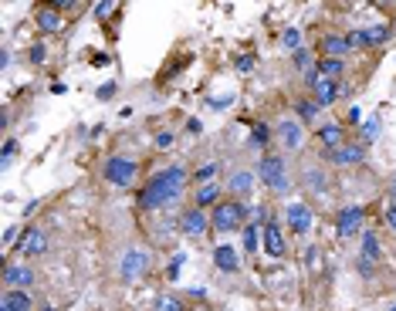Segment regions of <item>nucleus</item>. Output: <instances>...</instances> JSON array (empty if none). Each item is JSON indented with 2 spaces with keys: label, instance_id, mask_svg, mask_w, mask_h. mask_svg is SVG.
<instances>
[{
  "label": "nucleus",
  "instance_id": "f257e3e1",
  "mask_svg": "<svg viewBox=\"0 0 396 311\" xmlns=\"http://www.w3.org/2000/svg\"><path fill=\"white\" fill-rule=\"evenodd\" d=\"M186 180H190V173H186L183 166H166V169L153 173L149 183L139 190V207L166 210V207H173V203H180V196H183V190H186Z\"/></svg>",
  "mask_w": 396,
  "mask_h": 311
},
{
  "label": "nucleus",
  "instance_id": "f03ea898",
  "mask_svg": "<svg viewBox=\"0 0 396 311\" xmlns=\"http://www.w3.org/2000/svg\"><path fill=\"white\" fill-rule=\"evenodd\" d=\"M258 180L271 190V193H288V162L281 153H264L261 162H258Z\"/></svg>",
  "mask_w": 396,
  "mask_h": 311
},
{
  "label": "nucleus",
  "instance_id": "7ed1b4c3",
  "mask_svg": "<svg viewBox=\"0 0 396 311\" xmlns=\"http://www.w3.org/2000/svg\"><path fill=\"white\" fill-rule=\"evenodd\" d=\"M247 207L240 200H220L211 213V227L217 233H231V230H244L247 224Z\"/></svg>",
  "mask_w": 396,
  "mask_h": 311
},
{
  "label": "nucleus",
  "instance_id": "20e7f679",
  "mask_svg": "<svg viewBox=\"0 0 396 311\" xmlns=\"http://www.w3.org/2000/svg\"><path fill=\"white\" fill-rule=\"evenodd\" d=\"M102 176H106V183L119 186V190H129L135 176H139V162L129 159V156H108L102 162Z\"/></svg>",
  "mask_w": 396,
  "mask_h": 311
},
{
  "label": "nucleus",
  "instance_id": "39448f33",
  "mask_svg": "<svg viewBox=\"0 0 396 311\" xmlns=\"http://www.w3.org/2000/svg\"><path fill=\"white\" fill-rule=\"evenodd\" d=\"M149 267H153V258H149V251H142V247H129L122 260H119V278L132 285V281H142L146 274H149Z\"/></svg>",
  "mask_w": 396,
  "mask_h": 311
},
{
  "label": "nucleus",
  "instance_id": "423d86ee",
  "mask_svg": "<svg viewBox=\"0 0 396 311\" xmlns=\"http://www.w3.org/2000/svg\"><path fill=\"white\" fill-rule=\"evenodd\" d=\"M274 139H278V146H281L285 153H298V149L305 146V126H302L298 119L285 115V119L274 126Z\"/></svg>",
  "mask_w": 396,
  "mask_h": 311
},
{
  "label": "nucleus",
  "instance_id": "0eeeda50",
  "mask_svg": "<svg viewBox=\"0 0 396 311\" xmlns=\"http://www.w3.org/2000/svg\"><path fill=\"white\" fill-rule=\"evenodd\" d=\"M352 48H359L356 31H349V34L332 31V34H322V41H318V54H322V58H345Z\"/></svg>",
  "mask_w": 396,
  "mask_h": 311
},
{
  "label": "nucleus",
  "instance_id": "6e6552de",
  "mask_svg": "<svg viewBox=\"0 0 396 311\" xmlns=\"http://www.w3.org/2000/svg\"><path fill=\"white\" fill-rule=\"evenodd\" d=\"M48 247H51V244H48V233L41 230V227H24L21 237H17V247H14V251H17L21 258H41V254H48Z\"/></svg>",
  "mask_w": 396,
  "mask_h": 311
},
{
  "label": "nucleus",
  "instance_id": "1a4fd4ad",
  "mask_svg": "<svg viewBox=\"0 0 396 311\" xmlns=\"http://www.w3.org/2000/svg\"><path fill=\"white\" fill-rule=\"evenodd\" d=\"M366 210L359 207V203H352V207H343L336 213V233L339 237H356V233H363L366 227Z\"/></svg>",
  "mask_w": 396,
  "mask_h": 311
},
{
  "label": "nucleus",
  "instance_id": "9d476101",
  "mask_svg": "<svg viewBox=\"0 0 396 311\" xmlns=\"http://www.w3.org/2000/svg\"><path fill=\"white\" fill-rule=\"evenodd\" d=\"M285 224H288V230L295 233V237H305V233L312 230V224H315V213H312L308 203H288Z\"/></svg>",
  "mask_w": 396,
  "mask_h": 311
},
{
  "label": "nucleus",
  "instance_id": "9b49d317",
  "mask_svg": "<svg viewBox=\"0 0 396 311\" xmlns=\"http://www.w3.org/2000/svg\"><path fill=\"white\" fill-rule=\"evenodd\" d=\"M339 99H343V81H332V78H322V75L312 81V102L318 108H329V105H336Z\"/></svg>",
  "mask_w": 396,
  "mask_h": 311
},
{
  "label": "nucleus",
  "instance_id": "f8f14e48",
  "mask_svg": "<svg viewBox=\"0 0 396 311\" xmlns=\"http://www.w3.org/2000/svg\"><path fill=\"white\" fill-rule=\"evenodd\" d=\"M261 251L267 254V258H285L288 254V247H285V237H281V227L267 217V224L261 227Z\"/></svg>",
  "mask_w": 396,
  "mask_h": 311
},
{
  "label": "nucleus",
  "instance_id": "ddd939ff",
  "mask_svg": "<svg viewBox=\"0 0 396 311\" xmlns=\"http://www.w3.org/2000/svg\"><path fill=\"white\" fill-rule=\"evenodd\" d=\"M207 230H211V217L200 207H190L180 213V233H183V237H193V240H197V237H204Z\"/></svg>",
  "mask_w": 396,
  "mask_h": 311
},
{
  "label": "nucleus",
  "instance_id": "4468645a",
  "mask_svg": "<svg viewBox=\"0 0 396 311\" xmlns=\"http://www.w3.org/2000/svg\"><path fill=\"white\" fill-rule=\"evenodd\" d=\"M34 285V271L27 264H7L3 267V291H27Z\"/></svg>",
  "mask_w": 396,
  "mask_h": 311
},
{
  "label": "nucleus",
  "instance_id": "2eb2a0df",
  "mask_svg": "<svg viewBox=\"0 0 396 311\" xmlns=\"http://www.w3.org/2000/svg\"><path fill=\"white\" fill-rule=\"evenodd\" d=\"M315 139H318V146H322V156H329V153H336V149H343L345 142V129L339 126V122H329V126H322V129L315 132Z\"/></svg>",
  "mask_w": 396,
  "mask_h": 311
},
{
  "label": "nucleus",
  "instance_id": "dca6fc26",
  "mask_svg": "<svg viewBox=\"0 0 396 311\" xmlns=\"http://www.w3.org/2000/svg\"><path fill=\"white\" fill-rule=\"evenodd\" d=\"M332 166H359V162H366V146L363 142H345L343 149H336V153L325 156Z\"/></svg>",
  "mask_w": 396,
  "mask_h": 311
},
{
  "label": "nucleus",
  "instance_id": "f3484780",
  "mask_svg": "<svg viewBox=\"0 0 396 311\" xmlns=\"http://www.w3.org/2000/svg\"><path fill=\"white\" fill-rule=\"evenodd\" d=\"M213 267H217V271H224V274H234V271L240 267L238 247H231V244H220V247H213Z\"/></svg>",
  "mask_w": 396,
  "mask_h": 311
},
{
  "label": "nucleus",
  "instance_id": "a211bd4d",
  "mask_svg": "<svg viewBox=\"0 0 396 311\" xmlns=\"http://www.w3.org/2000/svg\"><path fill=\"white\" fill-rule=\"evenodd\" d=\"M390 34H393V27H390V24H376V27H363V31H356V37H359V48H376V44H386V41H390Z\"/></svg>",
  "mask_w": 396,
  "mask_h": 311
},
{
  "label": "nucleus",
  "instance_id": "6ab92c4d",
  "mask_svg": "<svg viewBox=\"0 0 396 311\" xmlns=\"http://www.w3.org/2000/svg\"><path fill=\"white\" fill-rule=\"evenodd\" d=\"M251 190H254V173L251 169H234L231 180H227V193L231 196H251Z\"/></svg>",
  "mask_w": 396,
  "mask_h": 311
},
{
  "label": "nucleus",
  "instance_id": "aec40b11",
  "mask_svg": "<svg viewBox=\"0 0 396 311\" xmlns=\"http://www.w3.org/2000/svg\"><path fill=\"white\" fill-rule=\"evenodd\" d=\"M0 311H34V298L27 291H3L0 294Z\"/></svg>",
  "mask_w": 396,
  "mask_h": 311
},
{
  "label": "nucleus",
  "instance_id": "412c9836",
  "mask_svg": "<svg viewBox=\"0 0 396 311\" xmlns=\"http://www.w3.org/2000/svg\"><path fill=\"white\" fill-rule=\"evenodd\" d=\"M359 258L372 260V264H379V260H383V240H379V233L372 230V227L363 230V251H359Z\"/></svg>",
  "mask_w": 396,
  "mask_h": 311
},
{
  "label": "nucleus",
  "instance_id": "4be33fe9",
  "mask_svg": "<svg viewBox=\"0 0 396 311\" xmlns=\"http://www.w3.org/2000/svg\"><path fill=\"white\" fill-rule=\"evenodd\" d=\"M224 193V186L220 183H204V186H197V196H193V207H200V210H207V207H217L220 196Z\"/></svg>",
  "mask_w": 396,
  "mask_h": 311
},
{
  "label": "nucleus",
  "instance_id": "5701e85b",
  "mask_svg": "<svg viewBox=\"0 0 396 311\" xmlns=\"http://www.w3.org/2000/svg\"><path fill=\"white\" fill-rule=\"evenodd\" d=\"M302 183H305L315 196H322V193L329 190V176H325V169H318V166H305V169H302Z\"/></svg>",
  "mask_w": 396,
  "mask_h": 311
},
{
  "label": "nucleus",
  "instance_id": "b1692460",
  "mask_svg": "<svg viewBox=\"0 0 396 311\" xmlns=\"http://www.w3.org/2000/svg\"><path fill=\"white\" fill-rule=\"evenodd\" d=\"M315 72L322 78H332V81H343L345 75V58H318Z\"/></svg>",
  "mask_w": 396,
  "mask_h": 311
},
{
  "label": "nucleus",
  "instance_id": "393cba45",
  "mask_svg": "<svg viewBox=\"0 0 396 311\" xmlns=\"http://www.w3.org/2000/svg\"><path fill=\"white\" fill-rule=\"evenodd\" d=\"M34 21H38V31H41V34H58V31H61V14H58L54 7H41Z\"/></svg>",
  "mask_w": 396,
  "mask_h": 311
},
{
  "label": "nucleus",
  "instance_id": "a878e982",
  "mask_svg": "<svg viewBox=\"0 0 396 311\" xmlns=\"http://www.w3.org/2000/svg\"><path fill=\"white\" fill-rule=\"evenodd\" d=\"M271 135H274V132H271V126H267V122H254V126H251V139H247V146H251V149H258V153H267V142H271Z\"/></svg>",
  "mask_w": 396,
  "mask_h": 311
},
{
  "label": "nucleus",
  "instance_id": "bb28decb",
  "mask_svg": "<svg viewBox=\"0 0 396 311\" xmlns=\"http://www.w3.org/2000/svg\"><path fill=\"white\" fill-rule=\"evenodd\" d=\"M318 112H322V108H318L312 99H295V115H298L302 126H315Z\"/></svg>",
  "mask_w": 396,
  "mask_h": 311
},
{
  "label": "nucleus",
  "instance_id": "cd10ccee",
  "mask_svg": "<svg viewBox=\"0 0 396 311\" xmlns=\"http://www.w3.org/2000/svg\"><path fill=\"white\" fill-rule=\"evenodd\" d=\"M379 132H383V119H379V115H370V119L359 126V142L370 149V142H376V139H379Z\"/></svg>",
  "mask_w": 396,
  "mask_h": 311
},
{
  "label": "nucleus",
  "instance_id": "c85d7f7f",
  "mask_svg": "<svg viewBox=\"0 0 396 311\" xmlns=\"http://www.w3.org/2000/svg\"><path fill=\"white\" fill-rule=\"evenodd\" d=\"M291 65H295V72H298V75H312V72H315L312 65H318V61H315V54L308 51V48H302V51L291 54Z\"/></svg>",
  "mask_w": 396,
  "mask_h": 311
},
{
  "label": "nucleus",
  "instance_id": "c756f323",
  "mask_svg": "<svg viewBox=\"0 0 396 311\" xmlns=\"http://www.w3.org/2000/svg\"><path fill=\"white\" fill-rule=\"evenodd\" d=\"M240 237H244V254H254L258 244H261V227H258V224H247V227L240 230Z\"/></svg>",
  "mask_w": 396,
  "mask_h": 311
},
{
  "label": "nucleus",
  "instance_id": "7c9ffc66",
  "mask_svg": "<svg viewBox=\"0 0 396 311\" xmlns=\"http://www.w3.org/2000/svg\"><path fill=\"white\" fill-rule=\"evenodd\" d=\"M281 44L295 54V51H302V48H305V37H302V31H298V27H288V31L281 34Z\"/></svg>",
  "mask_w": 396,
  "mask_h": 311
},
{
  "label": "nucleus",
  "instance_id": "2f4dec72",
  "mask_svg": "<svg viewBox=\"0 0 396 311\" xmlns=\"http://www.w3.org/2000/svg\"><path fill=\"white\" fill-rule=\"evenodd\" d=\"M217 173H220V162H204V166L193 173V180L200 183V186H204V183H217V180H213Z\"/></svg>",
  "mask_w": 396,
  "mask_h": 311
},
{
  "label": "nucleus",
  "instance_id": "473e14b6",
  "mask_svg": "<svg viewBox=\"0 0 396 311\" xmlns=\"http://www.w3.org/2000/svg\"><path fill=\"white\" fill-rule=\"evenodd\" d=\"M153 311H183V301L173 298V294H159L156 301H153Z\"/></svg>",
  "mask_w": 396,
  "mask_h": 311
},
{
  "label": "nucleus",
  "instance_id": "72a5a7b5",
  "mask_svg": "<svg viewBox=\"0 0 396 311\" xmlns=\"http://www.w3.org/2000/svg\"><path fill=\"white\" fill-rule=\"evenodd\" d=\"M183 264H186V251L173 254V260L166 264V278H170V281H176V278H180V271H183Z\"/></svg>",
  "mask_w": 396,
  "mask_h": 311
},
{
  "label": "nucleus",
  "instance_id": "f704fd0d",
  "mask_svg": "<svg viewBox=\"0 0 396 311\" xmlns=\"http://www.w3.org/2000/svg\"><path fill=\"white\" fill-rule=\"evenodd\" d=\"M92 7H95V17H99V21H106V17H112V14L119 10L115 0H99V3H92Z\"/></svg>",
  "mask_w": 396,
  "mask_h": 311
},
{
  "label": "nucleus",
  "instance_id": "c9c22d12",
  "mask_svg": "<svg viewBox=\"0 0 396 311\" xmlns=\"http://www.w3.org/2000/svg\"><path fill=\"white\" fill-rule=\"evenodd\" d=\"M14 156H17V139H3V149H0V166L7 169Z\"/></svg>",
  "mask_w": 396,
  "mask_h": 311
},
{
  "label": "nucleus",
  "instance_id": "e433bc0d",
  "mask_svg": "<svg viewBox=\"0 0 396 311\" xmlns=\"http://www.w3.org/2000/svg\"><path fill=\"white\" fill-rule=\"evenodd\" d=\"M115 95H119V85H115V81H106V85L95 88V99H99V102H112Z\"/></svg>",
  "mask_w": 396,
  "mask_h": 311
},
{
  "label": "nucleus",
  "instance_id": "4c0bfd02",
  "mask_svg": "<svg viewBox=\"0 0 396 311\" xmlns=\"http://www.w3.org/2000/svg\"><path fill=\"white\" fill-rule=\"evenodd\" d=\"M254 61H258V58H254V54L247 51V54H240L238 61H234V68H238V75H247V72H254Z\"/></svg>",
  "mask_w": 396,
  "mask_h": 311
},
{
  "label": "nucleus",
  "instance_id": "58836bf2",
  "mask_svg": "<svg viewBox=\"0 0 396 311\" xmlns=\"http://www.w3.org/2000/svg\"><path fill=\"white\" fill-rule=\"evenodd\" d=\"M305 260H308V267H312V271H318V267L325 264V258H322V247H308V251H305Z\"/></svg>",
  "mask_w": 396,
  "mask_h": 311
},
{
  "label": "nucleus",
  "instance_id": "ea45409f",
  "mask_svg": "<svg viewBox=\"0 0 396 311\" xmlns=\"http://www.w3.org/2000/svg\"><path fill=\"white\" fill-rule=\"evenodd\" d=\"M356 267H359V274H363L366 281H370L372 274H376V264H372V260H366V258H359V260H356Z\"/></svg>",
  "mask_w": 396,
  "mask_h": 311
},
{
  "label": "nucleus",
  "instance_id": "a19ab883",
  "mask_svg": "<svg viewBox=\"0 0 396 311\" xmlns=\"http://www.w3.org/2000/svg\"><path fill=\"white\" fill-rule=\"evenodd\" d=\"M48 7H54L58 14H68V10H75V7H81V3H75V0H51Z\"/></svg>",
  "mask_w": 396,
  "mask_h": 311
},
{
  "label": "nucleus",
  "instance_id": "79ce46f5",
  "mask_svg": "<svg viewBox=\"0 0 396 311\" xmlns=\"http://www.w3.org/2000/svg\"><path fill=\"white\" fill-rule=\"evenodd\" d=\"M44 58H48L44 44H34V48H31V61H34V65H44Z\"/></svg>",
  "mask_w": 396,
  "mask_h": 311
},
{
  "label": "nucleus",
  "instance_id": "37998d69",
  "mask_svg": "<svg viewBox=\"0 0 396 311\" xmlns=\"http://www.w3.org/2000/svg\"><path fill=\"white\" fill-rule=\"evenodd\" d=\"M173 146V132H159L156 135V149H170Z\"/></svg>",
  "mask_w": 396,
  "mask_h": 311
},
{
  "label": "nucleus",
  "instance_id": "c03bdc74",
  "mask_svg": "<svg viewBox=\"0 0 396 311\" xmlns=\"http://www.w3.org/2000/svg\"><path fill=\"white\" fill-rule=\"evenodd\" d=\"M386 227L396 233V203H390V207H386Z\"/></svg>",
  "mask_w": 396,
  "mask_h": 311
},
{
  "label": "nucleus",
  "instance_id": "a18cd8bd",
  "mask_svg": "<svg viewBox=\"0 0 396 311\" xmlns=\"http://www.w3.org/2000/svg\"><path fill=\"white\" fill-rule=\"evenodd\" d=\"M349 126H363V112H359L356 105L349 108Z\"/></svg>",
  "mask_w": 396,
  "mask_h": 311
},
{
  "label": "nucleus",
  "instance_id": "49530a36",
  "mask_svg": "<svg viewBox=\"0 0 396 311\" xmlns=\"http://www.w3.org/2000/svg\"><path fill=\"white\" fill-rule=\"evenodd\" d=\"M14 237H21V233L14 230V227H7V230H3V247H10V244H14Z\"/></svg>",
  "mask_w": 396,
  "mask_h": 311
},
{
  "label": "nucleus",
  "instance_id": "de8ad7c7",
  "mask_svg": "<svg viewBox=\"0 0 396 311\" xmlns=\"http://www.w3.org/2000/svg\"><path fill=\"white\" fill-rule=\"evenodd\" d=\"M0 68H3V72L10 68V51H7V48H0Z\"/></svg>",
  "mask_w": 396,
  "mask_h": 311
},
{
  "label": "nucleus",
  "instance_id": "09e8293b",
  "mask_svg": "<svg viewBox=\"0 0 396 311\" xmlns=\"http://www.w3.org/2000/svg\"><path fill=\"white\" fill-rule=\"evenodd\" d=\"M231 102H234L231 95H227V99H211V108H227Z\"/></svg>",
  "mask_w": 396,
  "mask_h": 311
},
{
  "label": "nucleus",
  "instance_id": "8fccbe9b",
  "mask_svg": "<svg viewBox=\"0 0 396 311\" xmlns=\"http://www.w3.org/2000/svg\"><path fill=\"white\" fill-rule=\"evenodd\" d=\"M34 210H38V200H31V203H24V217H31Z\"/></svg>",
  "mask_w": 396,
  "mask_h": 311
},
{
  "label": "nucleus",
  "instance_id": "3c124183",
  "mask_svg": "<svg viewBox=\"0 0 396 311\" xmlns=\"http://www.w3.org/2000/svg\"><path fill=\"white\" fill-rule=\"evenodd\" d=\"M390 203H396V176L390 180Z\"/></svg>",
  "mask_w": 396,
  "mask_h": 311
},
{
  "label": "nucleus",
  "instance_id": "603ef678",
  "mask_svg": "<svg viewBox=\"0 0 396 311\" xmlns=\"http://www.w3.org/2000/svg\"><path fill=\"white\" fill-rule=\"evenodd\" d=\"M41 311H58V308H54V305H44V308H41Z\"/></svg>",
  "mask_w": 396,
  "mask_h": 311
},
{
  "label": "nucleus",
  "instance_id": "864d4df0",
  "mask_svg": "<svg viewBox=\"0 0 396 311\" xmlns=\"http://www.w3.org/2000/svg\"><path fill=\"white\" fill-rule=\"evenodd\" d=\"M200 311H211V308H200Z\"/></svg>",
  "mask_w": 396,
  "mask_h": 311
},
{
  "label": "nucleus",
  "instance_id": "5fc2aeb1",
  "mask_svg": "<svg viewBox=\"0 0 396 311\" xmlns=\"http://www.w3.org/2000/svg\"><path fill=\"white\" fill-rule=\"evenodd\" d=\"M390 311H396V305H393V308H390Z\"/></svg>",
  "mask_w": 396,
  "mask_h": 311
}]
</instances>
